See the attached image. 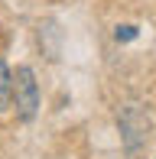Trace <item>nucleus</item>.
Masks as SVG:
<instances>
[{"instance_id": "obj_4", "label": "nucleus", "mask_w": 156, "mask_h": 159, "mask_svg": "<svg viewBox=\"0 0 156 159\" xmlns=\"http://www.w3.org/2000/svg\"><path fill=\"white\" fill-rule=\"evenodd\" d=\"M114 39H117V42H130V39H137V26H117V30H114Z\"/></svg>"}, {"instance_id": "obj_1", "label": "nucleus", "mask_w": 156, "mask_h": 159, "mask_svg": "<svg viewBox=\"0 0 156 159\" xmlns=\"http://www.w3.org/2000/svg\"><path fill=\"white\" fill-rule=\"evenodd\" d=\"M13 107H16V117L23 124H30L39 114V81L30 65H20L13 71Z\"/></svg>"}, {"instance_id": "obj_2", "label": "nucleus", "mask_w": 156, "mask_h": 159, "mask_svg": "<svg viewBox=\"0 0 156 159\" xmlns=\"http://www.w3.org/2000/svg\"><path fill=\"white\" fill-rule=\"evenodd\" d=\"M117 124H120V140H124L127 153H137L140 143H146V130H150L146 114L137 104H124L117 111Z\"/></svg>"}, {"instance_id": "obj_3", "label": "nucleus", "mask_w": 156, "mask_h": 159, "mask_svg": "<svg viewBox=\"0 0 156 159\" xmlns=\"http://www.w3.org/2000/svg\"><path fill=\"white\" fill-rule=\"evenodd\" d=\"M7 107H13V71L3 62V55H0V114Z\"/></svg>"}]
</instances>
